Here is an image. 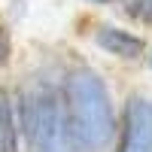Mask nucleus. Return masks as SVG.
Returning a JSON list of instances; mask_svg holds the SVG:
<instances>
[{
  "label": "nucleus",
  "mask_w": 152,
  "mask_h": 152,
  "mask_svg": "<svg viewBox=\"0 0 152 152\" xmlns=\"http://www.w3.org/2000/svg\"><path fill=\"white\" fill-rule=\"evenodd\" d=\"M64 128L76 152H110L119 113L107 79L91 64H73L58 79Z\"/></svg>",
  "instance_id": "f257e3e1"
},
{
  "label": "nucleus",
  "mask_w": 152,
  "mask_h": 152,
  "mask_svg": "<svg viewBox=\"0 0 152 152\" xmlns=\"http://www.w3.org/2000/svg\"><path fill=\"white\" fill-rule=\"evenodd\" d=\"M110 152H152V97L131 91L119 113Z\"/></svg>",
  "instance_id": "f03ea898"
},
{
  "label": "nucleus",
  "mask_w": 152,
  "mask_h": 152,
  "mask_svg": "<svg viewBox=\"0 0 152 152\" xmlns=\"http://www.w3.org/2000/svg\"><path fill=\"white\" fill-rule=\"evenodd\" d=\"M91 40L100 52H107L119 61H143L146 58V40L128 28H119L113 21H97L91 31Z\"/></svg>",
  "instance_id": "7ed1b4c3"
},
{
  "label": "nucleus",
  "mask_w": 152,
  "mask_h": 152,
  "mask_svg": "<svg viewBox=\"0 0 152 152\" xmlns=\"http://www.w3.org/2000/svg\"><path fill=\"white\" fill-rule=\"evenodd\" d=\"M0 152H21L18 104H15V94L3 85H0Z\"/></svg>",
  "instance_id": "20e7f679"
},
{
  "label": "nucleus",
  "mask_w": 152,
  "mask_h": 152,
  "mask_svg": "<svg viewBox=\"0 0 152 152\" xmlns=\"http://www.w3.org/2000/svg\"><path fill=\"white\" fill-rule=\"evenodd\" d=\"M122 3H125V12H128L134 21L152 28V0H122Z\"/></svg>",
  "instance_id": "39448f33"
},
{
  "label": "nucleus",
  "mask_w": 152,
  "mask_h": 152,
  "mask_svg": "<svg viewBox=\"0 0 152 152\" xmlns=\"http://www.w3.org/2000/svg\"><path fill=\"white\" fill-rule=\"evenodd\" d=\"M9 55H12V34H9L6 24L0 21V67L9 61Z\"/></svg>",
  "instance_id": "423d86ee"
},
{
  "label": "nucleus",
  "mask_w": 152,
  "mask_h": 152,
  "mask_svg": "<svg viewBox=\"0 0 152 152\" xmlns=\"http://www.w3.org/2000/svg\"><path fill=\"white\" fill-rule=\"evenodd\" d=\"M85 3H94V6H110V3H122V0H85Z\"/></svg>",
  "instance_id": "0eeeda50"
},
{
  "label": "nucleus",
  "mask_w": 152,
  "mask_h": 152,
  "mask_svg": "<svg viewBox=\"0 0 152 152\" xmlns=\"http://www.w3.org/2000/svg\"><path fill=\"white\" fill-rule=\"evenodd\" d=\"M149 64H152V52H149Z\"/></svg>",
  "instance_id": "6e6552de"
}]
</instances>
